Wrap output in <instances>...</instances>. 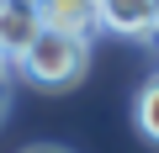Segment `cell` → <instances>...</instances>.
<instances>
[{"label": "cell", "mask_w": 159, "mask_h": 153, "mask_svg": "<svg viewBox=\"0 0 159 153\" xmlns=\"http://www.w3.org/2000/svg\"><path fill=\"white\" fill-rule=\"evenodd\" d=\"M43 27H64V32H96V0H37Z\"/></svg>", "instance_id": "4"}, {"label": "cell", "mask_w": 159, "mask_h": 153, "mask_svg": "<svg viewBox=\"0 0 159 153\" xmlns=\"http://www.w3.org/2000/svg\"><path fill=\"white\" fill-rule=\"evenodd\" d=\"M148 11H154V32H159V0H148Z\"/></svg>", "instance_id": "7"}, {"label": "cell", "mask_w": 159, "mask_h": 153, "mask_svg": "<svg viewBox=\"0 0 159 153\" xmlns=\"http://www.w3.org/2000/svg\"><path fill=\"white\" fill-rule=\"evenodd\" d=\"M27 153H69V148H53V142H37V148H27Z\"/></svg>", "instance_id": "6"}, {"label": "cell", "mask_w": 159, "mask_h": 153, "mask_svg": "<svg viewBox=\"0 0 159 153\" xmlns=\"http://www.w3.org/2000/svg\"><path fill=\"white\" fill-rule=\"evenodd\" d=\"M32 6H37V0H32Z\"/></svg>", "instance_id": "8"}, {"label": "cell", "mask_w": 159, "mask_h": 153, "mask_svg": "<svg viewBox=\"0 0 159 153\" xmlns=\"http://www.w3.org/2000/svg\"><path fill=\"white\" fill-rule=\"evenodd\" d=\"M37 32H43V16L32 0H0V58L6 63H16L37 42Z\"/></svg>", "instance_id": "2"}, {"label": "cell", "mask_w": 159, "mask_h": 153, "mask_svg": "<svg viewBox=\"0 0 159 153\" xmlns=\"http://www.w3.org/2000/svg\"><path fill=\"white\" fill-rule=\"evenodd\" d=\"M133 121H138V132L159 148V79H148V85L138 90V100H133Z\"/></svg>", "instance_id": "5"}, {"label": "cell", "mask_w": 159, "mask_h": 153, "mask_svg": "<svg viewBox=\"0 0 159 153\" xmlns=\"http://www.w3.org/2000/svg\"><path fill=\"white\" fill-rule=\"evenodd\" d=\"M0 63H6V58H0Z\"/></svg>", "instance_id": "9"}, {"label": "cell", "mask_w": 159, "mask_h": 153, "mask_svg": "<svg viewBox=\"0 0 159 153\" xmlns=\"http://www.w3.org/2000/svg\"><path fill=\"white\" fill-rule=\"evenodd\" d=\"M96 27L111 37H148L154 11H148V0H96Z\"/></svg>", "instance_id": "3"}, {"label": "cell", "mask_w": 159, "mask_h": 153, "mask_svg": "<svg viewBox=\"0 0 159 153\" xmlns=\"http://www.w3.org/2000/svg\"><path fill=\"white\" fill-rule=\"evenodd\" d=\"M16 69L37 90H69L90 69V37L85 32H64V27H43L37 42L16 58Z\"/></svg>", "instance_id": "1"}]
</instances>
